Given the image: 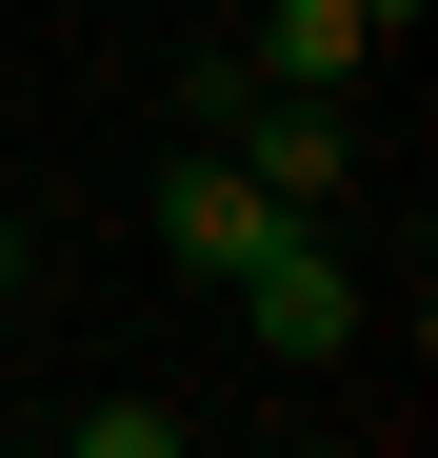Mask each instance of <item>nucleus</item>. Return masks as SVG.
<instances>
[{
    "label": "nucleus",
    "instance_id": "nucleus-6",
    "mask_svg": "<svg viewBox=\"0 0 438 458\" xmlns=\"http://www.w3.org/2000/svg\"><path fill=\"white\" fill-rule=\"evenodd\" d=\"M358 21H379V40H418V21H438V0H358Z\"/></svg>",
    "mask_w": 438,
    "mask_h": 458
},
{
    "label": "nucleus",
    "instance_id": "nucleus-2",
    "mask_svg": "<svg viewBox=\"0 0 438 458\" xmlns=\"http://www.w3.org/2000/svg\"><path fill=\"white\" fill-rule=\"evenodd\" d=\"M219 299H240V339H259V359H339V339H358V259L319 240V219H279Z\"/></svg>",
    "mask_w": 438,
    "mask_h": 458
},
{
    "label": "nucleus",
    "instance_id": "nucleus-4",
    "mask_svg": "<svg viewBox=\"0 0 438 458\" xmlns=\"http://www.w3.org/2000/svg\"><path fill=\"white\" fill-rule=\"evenodd\" d=\"M240 60H259V81H299V100H339L358 60H379V21H358V0H259V40H240Z\"/></svg>",
    "mask_w": 438,
    "mask_h": 458
},
{
    "label": "nucleus",
    "instance_id": "nucleus-3",
    "mask_svg": "<svg viewBox=\"0 0 438 458\" xmlns=\"http://www.w3.org/2000/svg\"><path fill=\"white\" fill-rule=\"evenodd\" d=\"M259 240H279V199H259V180H240V160H219V140H199V160L160 180V259H180V279H240Z\"/></svg>",
    "mask_w": 438,
    "mask_h": 458
},
{
    "label": "nucleus",
    "instance_id": "nucleus-5",
    "mask_svg": "<svg viewBox=\"0 0 438 458\" xmlns=\"http://www.w3.org/2000/svg\"><path fill=\"white\" fill-rule=\"evenodd\" d=\"M60 458H199V438H180V399H100V419L60 438Z\"/></svg>",
    "mask_w": 438,
    "mask_h": 458
},
{
    "label": "nucleus",
    "instance_id": "nucleus-1",
    "mask_svg": "<svg viewBox=\"0 0 438 458\" xmlns=\"http://www.w3.org/2000/svg\"><path fill=\"white\" fill-rule=\"evenodd\" d=\"M219 160H240V180H259L279 219H319V199H358V120H339V100H299V81H240Z\"/></svg>",
    "mask_w": 438,
    "mask_h": 458
}]
</instances>
